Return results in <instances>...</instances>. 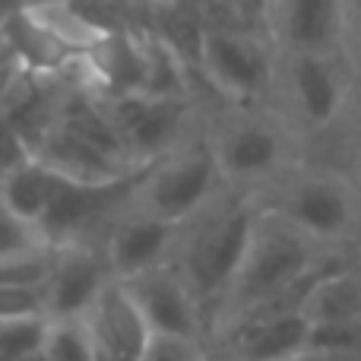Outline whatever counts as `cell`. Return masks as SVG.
I'll return each mask as SVG.
<instances>
[{"instance_id": "cell-9", "label": "cell", "mask_w": 361, "mask_h": 361, "mask_svg": "<svg viewBox=\"0 0 361 361\" xmlns=\"http://www.w3.org/2000/svg\"><path fill=\"white\" fill-rule=\"evenodd\" d=\"M178 235H180V225L165 222V219L149 216V212L130 206L111 225L102 250L108 257V267H111L114 279H130V276H140L146 269L171 263Z\"/></svg>"}, {"instance_id": "cell-28", "label": "cell", "mask_w": 361, "mask_h": 361, "mask_svg": "<svg viewBox=\"0 0 361 361\" xmlns=\"http://www.w3.org/2000/svg\"><path fill=\"white\" fill-rule=\"evenodd\" d=\"M25 156H29V149H25L23 137L16 133V127L10 124V118H6V111L0 108V165H4V169H13V165L23 162Z\"/></svg>"}, {"instance_id": "cell-11", "label": "cell", "mask_w": 361, "mask_h": 361, "mask_svg": "<svg viewBox=\"0 0 361 361\" xmlns=\"http://www.w3.org/2000/svg\"><path fill=\"white\" fill-rule=\"evenodd\" d=\"M269 209L279 212L282 219H288V222H292L298 231H305L311 241L343 235L352 222L349 190H345L343 184H336V180H326V178L298 180V184L288 187Z\"/></svg>"}, {"instance_id": "cell-7", "label": "cell", "mask_w": 361, "mask_h": 361, "mask_svg": "<svg viewBox=\"0 0 361 361\" xmlns=\"http://www.w3.org/2000/svg\"><path fill=\"white\" fill-rule=\"evenodd\" d=\"M114 279L108 257L92 244H63L54 247V267L44 282L48 295V320L86 317L102 288Z\"/></svg>"}, {"instance_id": "cell-21", "label": "cell", "mask_w": 361, "mask_h": 361, "mask_svg": "<svg viewBox=\"0 0 361 361\" xmlns=\"http://www.w3.org/2000/svg\"><path fill=\"white\" fill-rule=\"evenodd\" d=\"M42 352L48 361H95V345L86 317L51 320Z\"/></svg>"}, {"instance_id": "cell-10", "label": "cell", "mask_w": 361, "mask_h": 361, "mask_svg": "<svg viewBox=\"0 0 361 361\" xmlns=\"http://www.w3.org/2000/svg\"><path fill=\"white\" fill-rule=\"evenodd\" d=\"M95 361H140L152 330L121 279H111L86 314Z\"/></svg>"}, {"instance_id": "cell-32", "label": "cell", "mask_w": 361, "mask_h": 361, "mask_svg": "<svg viewBox=\"0 0 361 361\" xmlns=\"http://www.w3.org/2000/svg\"><path fill=\"white\" fill-rule=\"evenodd\" d=\"M16 10H23V0H0V25H4Z\"/></svg>"}, {"instance_id": "cell-20", "label": "cell", "mask_w": 361, "mask_h": 361, "mask_svg": "<svg viewBox=\"0 0 361 361\" xmlns=\"http://www.w3.org/2000/svg\"><path fill=\"white\" fill-rule=\"evenodd\" d=\"M311 324H330V320H361V279L349 269L326 276L317 286L311 305H307Z\"/></svg>"}, {"instance_id": "cell-18", "label": "cell", "mask_w": 361, "mask_h": 361, "mask_svg": "<svg viewBox=\"0 0 361 361\" xmlns=\"http://www.w3.org/2000/svg\"><path fill=\"white\" fill-rule=\"evenodd\" d=\"M51 190H54V171L48 165H42L35 156H25L23 162H16L13 169L4 171L0 180V203L19 216L23 222H29L32 228H38L48 209Z\"/></svg>"}, {"instance_id": "cell-35", "label": "cell", "mask_w": 361, "mask_h": 361, "mask_svg": "<svg viewBox=\"0 0 361 361\" xmlns=\"http://www.w3.org/2000/svg\"><path fill=\"white\" fill-rule=\"evenodd\" d=\"M23 361H48V358H44V352H38V355H32V358H23Z\"/></svg>"}, {"instance_id": "cell-6", "label": "cell", "mask_w": 361, "mask_h": 361, "mask_svg": "<svg viewBox=\"0 0 361 361\" xmlns=\"http://www.w3.org/2000/svg\"><path fill=\"white\" fill-rule=\"evenodd\" d=\"M197 63L216 89L231 99H254L269 86L273 63L257 38L231 29H203Z\"/></svg>"}, {"instance_id": "cell-2", "label": "cell", "mask_w": 361, "mask_h": 361, "mask_svg": "<svg viewBox=\"0 0 361 361\" xmlns=\"http://www.w3.org/2000/svg\"><path fill=\"white\" fill-rule=\"evenodd\" d=\"M314 263H317V257H314L311 238L295 228L288 219H282L279 212L260 209L247 254H244L241 267H238L235 279H231L228 292L216 311L219 324H235L241 314L254 311L257 305H263L276 292L292 286Z\"/></svg>"}, {"instance_id": "cell-22", "label": "cell", "mask_w": 361, "mask_h": 361, "mask_svg": "<svg viewBox=\"0 0 361 361\" xmlns=\"http://www.w3.org/2000/svg\"><path fill=\"white\" fill-rule=\"evenodd\" d=\"M48 324V317L0 320V361H23L38 355L44 349Z\"/></svg>"}, {"instance_id": "cell-1", "label": "cell", "mask_w": 361, "mask_h": 361, "mask_svg": "<svg viewBox=\"0 0 361 361\" xmlns=\"http://www.w3.org/2000/svg\"><path fill=\"white\" fill-rule=\"evenodd\" d=\"M257 212L247 200L219 193L193 219L180 225L171 267L197 298L200 311L216 314L247 254L250 235L257 225Z\"/></svg>"}, {"instance_id": "cell-31", "label": "cell", "mask_w": 361, "mask_h": 361, "mask_svg": "<svg viewBox=\"0 0 361 361\" xmlns=\"http://www.w3.org/2000/svg\"><path fill=\"white\" fill-rule=\"evenodd\" d=\"M231 4H235L244 16H263V13L269 10V0H231Z\"/></svg>"}, {"instance_id": "cell-26", "label": "cell", "mask_w": 361, "mask_h": 361, "mask_svg": "<svg viewBox=\"0 0 361 361\" xmlns=\"http://www.w3.org/2000/svg\"><path fill=\"white\" fill-rule=\"evenodd\" d=\"M140 361H209L206 358L203 339L169 336V333H152Z\"/></svg>"}, {"instance_id": "cell-30", "label": "cell", "mask_w": 361, "mask_h": 361, "mask_svg": "<svg viewBox=\"0 0 361 361\" xmlns=\"http://www.w3.org/2000/svg\"><path fill=\"white\" fill-rule=\"evenodd\" d=\"M288 361H361V355H330V352H301V355L288 358Z\"/></svg>"}, {"instance_id": "cell-34", "label": "cell", "mask_w": 361, "mask_h": 361, "mask_svg": "<svg viewBox=\"0 0 361 361\" xmlns=\"http://www.w3.org/2000/svg\"><path fill=\"white\" fill-rule=\"evenodd\" d=\"M38 4H57V0H23V6H38Z\"/></svg>"}, {"instance_id": "cell-5", "label": "cell", "mask_w": 361, "mask_h": 361, "mask_svg": "<svg viewBox=\"0 0 361 361\" xmlns=\"http://www.w3.org/2000/svg\"><path fill=\"white\" fill-rule=\"evenodd\" d=\"M108 118L121 130L130 156L140 165H149L175 152L187 140L190 124V105L187 99H159L146 92H121L105 95L95 92Z\"/></svg>"}, {"instance_id": "cell-3", "label": "cell", "mask_w": 361, "mask_h": 361, "mask_svg": "<svg viewBox=\"0 0 361 361\" xmlns=\"http://www.w3.org/2000/svg\"><path fill=\"white\" fill-rule=\"evenodd\" d=\"M152 165L127 178L105 180V184H86V180H67L54 175V190H51L48 209H44V219L38 225V235L44 238V244H54V247H63V244L99 247L95 235L99 231L108 235L111 225L130 209L140 193V184H143L146 171Z\"/></svg>"}, {"instance_id": "cell-23", "label": "cell", "mask_w": 361, "mask_h": 361, "mask_svg": "<svg viewBox=\"0 0 361 361\" xmlns=\"http://www.w3.org/2000/svg\"><path fill=\"white\" fill-rule=\"evenodd\" d=\"M54 267V244L23 250L0 260V286H44Z\"/></svg>"}, {"instance_id": "cell-15", "label": "cell", "mask_w": 361, "mask_h": 361, "mask_svg": "<svg viewBox=\"0 0 361 361\" xmlns=\"http://www.w3.org/2000/svg\"><path fill=\"white\" fill-rule=\"evenodd\" d=\"M273 10L292 51L326 54L345 23V0H279Z\"/></svg>"}, {"instance_id": "cell-36", "label": "cell", "mask_w": 361, "mask_h": 361, "mask_svg": "<svg viewBox=\"0 0 361 361\" xmlns=\"http://www.w3.org/2000/svg\"><path fill=\"white\" fill-rule=\"evenodd\" d=\"M152 4H171V0H152Z\"/></svg>"}, {"instance_id": "cell-12", "label": "cell", "mask_w": 361, "mask_h": 361, "mask_svg": "<svg viewBox=\"0 0 361 361\" xmlns=\"http://www.w3.org/2000/svg\"><path fill=\"white\" fill-rule=\"evenodd\" d=\"M29 156H35L42 165H48L54 175H61L67 180H86V184H105V180H118V178H127V175H133V171L146 169V165L121 162V159L95 149L92 143L80 140L76 133H70L67 127H61V124L51 127V130L44 133V140Z\"/></svg>"}, {"instance_id": "cell-33", "label": "cell", "mask_w": 361, "mask_h": 361, "mask_svg": "<svg viewBox=\"0 0 361 361\" xmlns=\"http://www.w3.org/2000/svg\"><path fill=\"white\" fill-rule=\"evenodd\" d=\"M355 156H358V171H361V111H358V133H355Z\"/></svg>"}, {"instance_id": "cell-27", "label": "cell", "mask_w": 361, "mask_h": 361, "mask_svg": "<svg viewBox=\"0 0 361 361\" xmlns=\"http://www.w3.org/2000/svg\"><path fill=\"white\" fill-rule=\"evenodd\" d=\"M42 244H44V238L38 235V228H32L29 222L13 216V212L0 203V260L16 257L32 247H42Z\"/></svg>"}, {"instance_id": "cell-14", "label": "cell", "mask_w": 361, "mask_h": 361, "mask_svg": "<svg viewBox=\"0 0 361 361\" xmlns=\"http://www.w3.org/2000/svg\"><path fill=\"white\" fill-rule=\"evenodd\" d=\"M228 333V345L235 361H288L301 352H307L311 320L305 314L288 317H267L238 324Z\"/></svg>"}, {"instance_id": "cell-37", "label": "cell", "mask_w": 361, "mask_h": 361, "mask_svg": "<svg viewBox=\"0 0 361 361\" xmlns=\"http://www.w3.org/2000/svg\"><path fill=\"white\" fill-rule=\"evenodd\" d=\"M4 171H6V169H4V165H0V180H4Z\"/></svg>"}, {"instance_id": "cell-4", "label": "cell", "mask_w": 361, "mask_h": 361, "mask_svg": "<svg viewBox=\"0 0 361 361\" xmlns=\"http://www.w3.org/2000/svg\"><path fill=\"white\" fill-rule=\"evenodd\" d=\"M222 180L225 175L219 169L212 143L184 140L175 152L159 159L146 171L133 206L165 222L184 225L222 193Z\"/></svg>"}, {"instance_id": "cell-19", "label": "cell", "mask_w": 361, "mask_h": 361, "mask_svg": "<svg viewBox=\"0 0 361 361\" xmlns=\"http://www.w3.org/2000/svg\"><path fill=\"white\" fill-rule=\"evenodd\" d=\"M70 54L86 57L111 35V29L102 23H95L92 16L80 10L73 0H57V4H38V6H25Z\"/></svg>"}, {"instance_id": "cell-25", "label": "cell", "mask_w": 361, "mask_h": 361, "mask_svg": "<svg viewBox=\"0 0 361 361\" xmlns=\"http://www.w3.org/2000/svg\"><path fill=\"white\" fill-rule=\"evenodd\" d=\"M48 317L44 286H0V320Z\"/></svg>"}, {"instance_id": "cell-17", "label": "cell", "mask_w": 361, "mask_h": 361, "mask_svg": "<svg viewBox=\"0 0 361 361\" xmlns=\"http://www.w3.org/2000/svg\"><path fill=\"white\" fill-rule=\"evenodd\" d=\"M0 32L6 35L10 42L13 54H16L19 67L29 70V73H38V76H63L82 61V57L70 54L29 10H16L4 25Z\"/></svg>"}, {"instance_id": "cell-16", "label": "cell", "mask_w": 361, "mask_h": 361, "mask_svg": "<svg viewBox=\"0 0 361 361\" xmlns=\"http://www.w3.org/2000/svg\"><path fill=\"white\" fill-rule=\"evenodd\" d=\"M288 82H292L295 108L305 114L307 124H326L343 105V82L326 54L314 51H292L288 61Z\"/></svg>"}, {"instance_id": "cell-29", "label": "cell", "mask_w": 361, "mask_h": 361, "mask_svg": "<svg viewBox=\"0 0 361 361\" xmlns=\"http://www.w3.org/2000/svg\"><path fill=\"white\" fill-rule=\"evenodd\" d=\"M345 25H349L352 42L361 57V0H345Z\"/></svg>"}, {"instance_id": "cell-38", "label": "cell", "mask_w": 361, "mask_h": 361, "mask_svg": "<svg viewBox=\"0 0 361 361\" xmlns=\"http://www.w3.org/2000/svg\"><path fill=\"white\" fill-rule=\"evenodd\" d=\"M276 4H279V0H269V6H276Z\"/></svg>"}, {"instance_id": "cell-24", "label": "cell", "mask_w": 361, "mask_h": 361, "mask_svg": "<svg viewBox=\"0 0 361 361\" xmlns=\"http://www.w3.org/2000/svg\"><path fill=\"white\" fill-rule=\"evenodd\" d=\"M307 349L311 352H330V355H361V320L311 324Z\"/></svg>"}, {"instance_id": "cell-13", "label": "cell", "mask_w": 361, "mask_h": 361, "mask_svg": "<svg viewBox=\"0 0 361 361\" xmlns=\"http://www.w3.org/2000/svg\"><path fill=\"white\" fill-rule=\"evenodd\" d=\"M212 152L228 180H257L279 165L282 140L263 121H235L212 140Z\"/></svg>"}, {"instance_id": "cell-8", "label": "cell", "mask_w": 361, "mask_h": 361, "mask_svg": "<svg viewBox=\"0 0 361 361\" xmlns=\"http://www.w3.org/2000/svg\"><path fill=\"white\" fill-rule=\"evenodd\" d=\"M130 298L137 301L140 314L146 317L152 333H169V336H184V339H203V311H200L197 298L178 269L171 263L156 269H146L140 276L121 279Z\"/></svg>"}]
</instances>
